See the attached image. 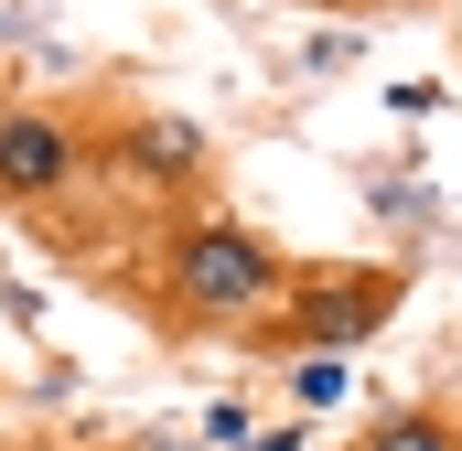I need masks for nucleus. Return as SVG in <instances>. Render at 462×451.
Instances as JSON below:
<instances>
[{
  "instance_id": "nucleus-6",
  "label": "nucleus",
  "mask_w": 462,
  "mask_h": 451,
  "mask_svg": "<svg viewBox=\"0 0 462 451\" xmlns=\"http://www.w3.org/2000/svg\"><path fill=\"white\" fill-rule=\"evenodd\" d=\"M291 398L301 409H334L345 398V354H291Z\"/></svg>"
},
{
  "instance_id": "nucleus-9",
  "label": "nucleus",
  "mask_w": 462,
  "mask_h": 451,
  "mask_svg": "<svg viewBox=\"0 0 462 451\" xmlns=\"http://www.w3.org/2000/svg\"><path fill=\"white\" fill-rule=\"evenodd\" d=\"M452 43H462V0H452Z\"/></svg>"
},
{
  "instance_id": "nucleus-5",
  "label": "nucleus",
  "mask_w": 462,
  "mask_h": 451,
  "mask_svg": "<svg viewBox=\"0 0 462 451\" xmlns=\"http://www.w3.org/2000/svg\"><path fill=\"white\" fill-rule=\"evenodd\" d=\"M355 451H462V419L452 409H387Z\"/></svg>"
},
{
  "instance_id": "nucleus-1",
  "label": "nucleus",
  "mask_w": 462,
  "mask_h": 451,
  "mask_svg": "<svg viewBox=\"0 0 462 451\" xmlns=\"http://www.w3.org/2000/svg\"><path fill=\"white\" fill-rule=\"evenodd\" d=\"M280 280H291V258L247 216H226V205L172 216L162 226V258H151V301H162L172 334H247L280 301Z\"/></svg>"
},
{
  "instance_id": "nucleus-2",
  "label": "nucleus",
  "mask_w": 462,
  "mask_h": 451,
  "mask_svg": "<svg viewBox=\"0 0 462 451\" xmlns=\"http://www.w3.org/2000/svg\"><path fill=\"white\" fill-rule=\"evenodd\" d=\"M398 301H409V269H387V258H312V269L280 280V301L236 344H258L280 365L291 354H355V344H376L398 323Z\"/></svg>"
},
{
  "instance_id": "nucleus-8",
  "label": "nucleus",
  "mask_w": 462,
  "mask_h": 451,
  "mask_svg": "<svg viewBox=\"0 0 462 451\" xmlns=\"http://www.w3.org/2000/svg\"><path fill=\"white\" fill-rule=\"evenodd\" d=\"M323 11H398V0H323Z\"/></svg>"
},
{
  "instance_id": "nucleus-4",
  "label": "nucleus",
  "mask_w": 462,
  "mask_h": 451,
  "mask_svg": "<svg viewBox=\"0 0 462 451\" xmlns=\"http://www.w3.org/2000/svg\"><path fill=\"white\" fill-rule=\"evenodd\" d=\"M108 172L140 183V194H194V183L216 172V140H205L194 118H172V108H129L108 129Z\"/></svg>"
},
{
  "instance_id": "nucleus-10",
  "label": "nucleus",
  "mask_w": 462,
  "mask_h": 451,
  "mask_svg": "<svg viewBox=\"0 0 462 451\" xmlns=\"http://www.w3.org/2000/svg\"><path fill=\"white\" fill-rule=\"evenodd\" d=\"M0 451H11V441H0Z\"/></svg>"
},
{
  "instance_id": "nucleus-7",
  "label": "nucleus",
  "mask_w": 462,
  "mask_h": 451,
  "mask_svg": "<svg viewBox=\"0 0 462 451\" xmlns=\"http://www.w3.org/2000/svg\"><path fill=\"white\" fill-rule=\"evenodd\" d=\"M205 441H226V451L247 441V409H236V398H216V409H205Z\"/></svg>"
},
{
  "instance_id": "nucleus-3",
  "label": "nucleus",
  "mask_w": 462,
  "mask_h": 451,
  "mask_svg": "<svg viewBox=\"0 0 462 451\" xmlns=\"http://www.w3.org/2000/svg\"><path fill=\"white\" fill-rule=\"evenodd\" d=\"M87 172V129L65 108H0V205L11 216H43L54 194H76Z\"/></svg>"
}]
</instances>
